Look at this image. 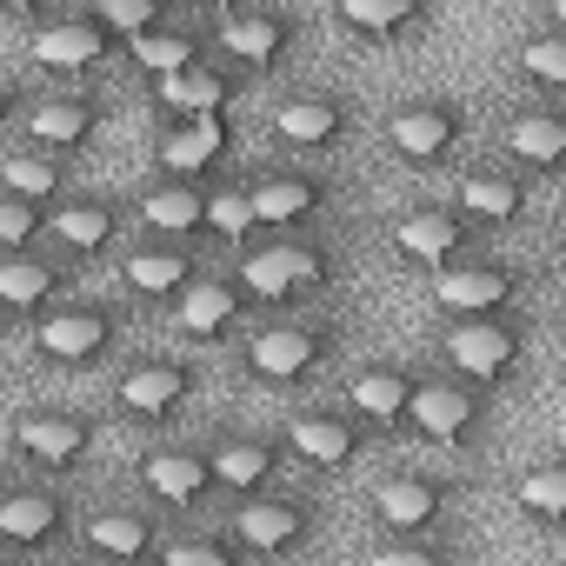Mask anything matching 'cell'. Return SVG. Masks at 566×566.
<instances>
[{
	"mask_svg": "<svg viewBox=\"0 0 566 566\" xmlns=\"http://www.w3.org/2000/svg\"><path fill=\"white\" fill-rule=\"evenodd\" d=\"M520 294H526V266L500 253H467L427 273V301L440 307V321H493V314H513Z\"/></svg>",
	"mask_w": 566,
	"mask_h": 566,
	"instance_id": "1",
	"label": "cell"
},
{
	"mask_svg": "<svg viewBox=\"0 0 566 566\" xmlns=\"http://www.w3.org/2000/svg\"><path fill=\"white\" fill-rule=\"evenodd\" d=\"M334 354H340V327L301 321V314H280V321H266V327L247 334V374H253L260 387H301V380H314Z\"/></svg>",
	"mask_w": 566,
	"mask_h": 566,
	"instance_id": "2",
	"label": "cell"
},
{
	"mask_svg": "<svg viewBox=\"0 0 566 566\" xmlns=\"http://www.w3.org/2000/svg\"><path fill=\"white\" fill-rule=\"evenodd\" d=\"M200 394V367L180 354H140L114 374V407L127 427H174Z\"/></svg>",
	"mask_w": 566,
	"mask_h": 566,
	"instance_id": "3",
	"label": "cell"
},
{
	"mask_svg": "<svg viewBox=\"0 0 566 566\" xmlns=\"http://www.w3.org/2000/svg\"><path fill=\"white\" fill-rule=\"evenodd\" d=\"M380 140H387V154H394L400 167L433 174V167H447V160L460 154V140H467V107L447 101V94L407 101V107H394V114L380 120Z\"/></svg>",
	"mask_w": 566,
	"mask_h": 566,
	"instance_id": "4",
	"label": "cell"
},
{
	"mask_svg": "<svg viewBox=\"0 0 566 566\" xmlns=\"http://www.w3.org/2000/svg\"><path fill=\"white\" fill-rule=\"evenodd\" d=\"M114 347H120V314L101 307V301H61V307H48L34 321V354L48 367H74L81 374V367L114 360Z\"/></svg>",
	"mask_w": 566,
	"mask_h": 566,
	"instance_id": "5",
	"label": "cell"
},
{
	"mask_svg": "<svg viewBox=\"0 0 566 566\" xmlns=\"http://www.w3.org/2000/svg\"><path fill=\"white\" fill-rule=\"evenodd\" d=\"M273 140L301 154V160H327L354 140V101L334 87H301V94H280L273 101Z\"/></svg>",
	"mask_w": 566,
	"mask_h": 566,
	"instance_id": "6",
	"label": "cell"
},
{
	"mask_svg": "<svg viewBox=\"0 0 566 566\" xmlns=\"http://www.w3.org/2000/svg\"><path fill=\"white\" fill-rule=\"evenodd\" d=\"M520 354H526V340H520L513 314H493V321H447V327H440V367L460 374V380H473V387H486V394L520 374Z\"/></svg>",
	"mask_w": 566,
	"mask_h": 566,
	"instance_id": "7",
	"label": "cell"
},
{
	"mask_svg": "<svg viewBox=\"0 0 566 566\" xmlns=\"http://www.w3.org/2000/svg\"><path fill=\"white\" fill-rule=\"evenodd\" d=\"M407 433H420L427 447H447V453L473 447V440L486 433V387H473V380H460V374H440V380L420 374Z\"/></svg>",
	"mask_w": 566,
	"mask_h": 566,
	"instance_id": "8",
	"label": "cell"
},
{
	"mask_svg": "<svg viewBox=\"0 0 566 566\" xmlns=\"http://www.w3.org/2000/svg\"><path fill=\"white\" fill-rule=\"evenodd\" d=\"M94 440H101V420L81 413V407H34V413L14 420V453L34 473H48V480L87 467L94 460Z\"/></svg>",
	"mask_w": 566,
	"mask_h": 566,
	"instance_id": "9",
	"label": "cell"
},
{
	"mask_svg": "<svg viewBox=\"0 0 566 566\" xmlns=\"http://www.w3.org/2000/svg\"><path fill=\"white\" fill-rule=\"evenodd\" d=\"M227 526L240 533V546L253 553V559H280V553H301L307 539H314V526H321V513H314V500H301V493H247L233 513H227Z\"/></svg>",
	"mask_w": 566,
	"mask_h": 566,
	"instance_id": "10",
	"label": "cell"
},
{
	"mask_svg": "<svg viewBox=\"0 0 566 566\" xmlns=\"http://www.w3.org/2000/svg\"><path fill=\"white\" fill-rule=\"evenodd\" d=\"M280 433H287V453H294L301 467H314V473H347V467L380 440L347 400H340V407H307V413H294Z\"/></svg>",
	"mask_w": 566,
	"mask_h": 566,
	"instance_id": "11",
	"label": "cell"
},
{
	"mask_svg": "<svg viewBox=\"0 0 566 566\" xmlns=\"http://www.w3.org/2000/svg\"><path fill=\"white\" fill-rule=\"evenodd\" d=\"M120 48H127V41L101 21V8L41 21V28L28 34V54H34V67H48V74H94V67H107Z\"/></svg>",
	"mask_w": 566,
	"mask_h": 566,
	"instance_id": "12",
	"label": "cell"
},
{
	"mask_svg": "<svg viewBox=\"0 0 566 566\" xmlns=\"http://www.w3.org/2000/svg\"><path fill=\"white\" fill-rule=\"evenodd\" d=\"M473 220L447 200V207H407L400 220H394V253H400V266H413V273H440V266H453V260H467V247H473Z\"/></svg>",
	"mask_w": 566,
	"mask_h": 566,
	"instance_id": "13",
	"label": "cell"
},
{
	"mask_svg": "<svg viewBox=\"0 0 566 566\" xmlns=\"http://www.w3.org/2000/svg\"><path fill=\"white\" fill-rule=\"evenodd\" d=\"M294 41H301V21H294L287 8H240V14H227V21L213 28V48H220L240 74H273L280 61L294 54Z\"/></svg>",
	"mask_w": 566,
	"mask_h": 566,
	"instance_id": "14",
	"label": "cell"
},
{
	"mask_svg": "<svg viewBox=\"0 0 566 566\" xmlns=\"http://www.w3.org/2000/svg\"><path fill=\"white\" fill-rule=\"evenodd\" d=\"M154 154H160V174H174V180H213L233 154V120L227 114H174L160 127Z\"/></svg>",
	"mask_w": 566,
	"mask_h": 566,
	"instance_id": "15",
	"label": "cell"
},
{
	"mask_svg": "<svg viewBox=\"0 0 566 566\" xmlns=\"http://www.w3.org/2000/svg\"><path fill=\"white\" fill-rule=\"evenodd\" d=\"M101 127H107V101L87 87H54L21 114V140H41L54 154H81Z\"/></svg>",
	"mask_w": 566,
	"mask_h": 566,
	"instance_id": "16",
	"label": "cell"
},
{
	"mask_svg": "<svg viewBox=\"0 0 566 566\" xmlns=\"http://www.w3.org/2000/svg\"><path fill=\"white\" fill-rule=\"evenodd\" d=\"M447 506H453V480L447 473H387L374 486L380 533H440Z\"/></svg>",
	"mask_w": 566,
	"mask_h": 566,
	"instance_id": "17",
	"label": "cell"
},
{
	"mask_svg": "<svg viewBox=\"0 0 566 566\" xmlns=\"http://www.w3.org/2000/svg\"><path fill=\"white\" fill-rule=\"evenodd\" d=\"M253 207L266 233H301L334 207V187L307 167H273V174H253Z\"/></svg>",
	"mask_w": 566,
	"mask_h": 566,
	"instance_id": "18",
	"label": "cell"
},
{
	"mask_svg": "<svg viewBox=\"0 0 566 566\" xmlns=\"http://www.w3.org/2000/svg\"><path fill=\"white\" fill-rule=\"evenodd\" d=\"M67 513L74 500L61 486H14L0 493V546L8 553H48L67 539Z\"/></svg>",
	"mask_w": 566,
	"mask_h": 566,
	"instance_id": "19",
	"label": "cell"
},
{
	"mask_svg": "<svg viewBox=\"0 0 566 566\" xmlns=\"http://www.w3.org/2000/svg\"><path fill=\"white\" fill-rule=\"evenodd\" d=\"M200 280V253L187 240H147V247H120V287L134 301H180Z\"/></svg>",
	"mask_w": 566,
	"mask_h": 566,
	"instance_id": "20",
	"label": "cell"
},
{
	"mask_svg": "<svg viewBox=\"0 0 566 566\" xmlns=\"http://www.w3.org/2000/svg\"><path fill=\"white\" fill-rule=\"evenodd\" d=\"M140 486H147V500H160L174 513H193L207 493H220L213 447H154L140 460Z\"/></svg>",
	"mask_w": 566,
	"mask_h": 566,
	"instance_id": "21",
	"label": "cell"
},
{
	"mask_svg": "<svg viewBox=\"0 0 566 566\" xmlns=\"http://www.w3.org/2000/svg\"><path fill=\"white\" fill-rule=\"evenodd\" d=\"M413 394H420V374L400 367V360H367L347 374V407L374 427V433H400L407 413H413Z\"/></svg>",
	"mask_w": 566,
	"mask_h": 566,
	"instance_id": "22",
	"label": "cell"
},
{
	"mask_svg": "<svg viewBox=\"0 0 566 566\" xmlns=\"http://www.w3.org/2000/svg\"><path fill=\"white\" fill-rule=\"evenodd\" d=\"M500 147L520 174L533 180H553L566 174V101H546V107H520L506 127H500Z\"/></svg>",
	"mask_w": 566,
	"mask_h": 566,
	"instance_id": "23",
	"label": "cell"
},
{
	"mask_svg": "<svg viewBox=\"0 0 566 566\" xmlns=\"http://www.w3.org/2000/svg\"><path fill=\"white\" fill-rule=\"evenodd\" d=\"M213 447V473H220V493L247 500V493H266L280 480V467H287V433H220L207 440Z\"/></svg>",
	"mask_w": 566,
	"mask_h": 566,
	"instance_id": "24",
	"label": "cell"
},
{
	"mask_svg": "<svg viewBox=\"0 0 566 566\" xmlns=\"http://www.w3.org/2000/svg\"><path fill=\"white\" fill-rule=\"evenodd\" d=\"M74 294V273L61 266V260H48V253H0V301H8V314L14 321H41L48 307H61Z\"/></svg>",
	"mask_w": 566,
	"mask_h": 566,
	"instance_id": "25",
	"label": "cell"
},
{
	"mask_svg": "<svg viewBox=\"0 0 566 566\" xmlns=\"http://www.w3.org/2000/svg\"><path fill=\"white\" fill-rule=\"evenodd\" d=\"M127 233V213L114 193H61L54 200V247H67L74 260H101L114 253Z\"/></svg>",
	"mask_w": 566,
	"mask_h": 566,
	"instance_id": "26",
	"label": "cell"
},
{
	"mask_svg": "<svg viewBox=\"0 0 566 566\" xmlns=\"http://www.w3.org/2000/svg\"><path fill=\"white\" fill-rule=\"evenodd\" d=\"M140 227L147 233H167V240L213 233V180H174V174H160L140 193Z\"/></svg>",
	"mask_w": 566,
	"mask_h": 566,
	"instance_id": "27",
	"label": "cell"
},
{
	"mask_svg": "<svg viewBox=\"0 0 566 566\" xmlns=\"http://www.w3.org/2000/svg\"><path fill=\"white\" fill-rule=\"evenodd\" d=\"M167 307H174V327H180V334L220 340V334L240 327V314H247L253 301H247V287H240V273H200L193 287H187L180 301H167Z\"/></svg>",
	"mask_w": 566,
	"mask_h": 566,
	"instance_id": "28",
	"label": "cell"
},
{
	"mask_svg": "<svg viewBox=\"0 0 566 566\" xmlns=\"http://www.w3.org/2000/svg\"><path fill=\"white\" fill-rule=\"evenodd\" d=\"M453 207L480 227V233H500V227H520L526 220V174L513 167H467L460 187H453Z\"/></svg>",
	"mask_w": 566,
	"mask_h": 566,
	"instance_id": "29",
	"label": "cell"
},
{
	"mask_svg": "<svg viewBox=\"0 0 566 566\" xmlns=\"http://www.w3.org/2000/svg\"><path fill=\"white\" fill-rule=\"evenodd\" d=\"M160 539L167 533H160V520L147 506H101L81 526V546L94 559H160Z\"/></svg>",
	"mask_w": 566,
	"mask_h": 566,
	"instance_id": "30",
	"label": "cell"
},
{
	"mask_svg": "<svg viewBox=\"0 0 566 566\" xmlns=\"http://www.w3.org/2000/svg\"><path fill=\"white\" fill-rule=\"evenodd\" d=\"M240 81H247V74H240L227 54H220V61L207 54V61H193V67L167 74L154 94H160V107H167V114H227V107H233V94H240Z\"/></svg>",
	"mask_w": 566,
	"mask_h": 566,
	"instance_id": "31",
	"label": "cell"
},
{
	"mask_svg": "<svg viewBox=\"0 0 566 566\" xmlns=\"http://www.w3.org/2000/svg\"><path fill=\"white\" fill-rule=\"evenodd\" d=\"M334 21L367 48H394L433 21V0H334Z\"/></svg>",
	"mask_w": 566,
	"mask_h": 566,
	"instance_id": "32",
	"label": "cell"
},
{
	"mask_svg": "<svg viewBox=\"0 0 566 566\" xmlns=\"http://www.w3.org/2000/svg\"><path fill=\"white\" fill-rule=\"evenodd\" d=\"M233 273H240L247 301H253V307H266V314H294V307H307V301H301V280H294V266H287V253H280V240L247 247Z\"/></svg>",
	"mask_w": 566,
	"mask_h": 566,
	"instance_id": "33",
	"label": "cell"
},
{
	"mask_svg": "<svg viewBox=\"0 0 566 566\" xmlns=\"http://www.w3.org/2000/svg\"><path fill=\"white\" fill-rule=\"evenodd\" d=\"M0 187L34 193V200H61L67 193V154H54L41 140H14L8 154H0Z\"/></svg>",
	"mask_w": 566,
	"mask_h": 566,
	"instance_id": "34",
	"label": "cell"
},
{
	"mask_svg": "<svg viewBox=\"0 0 566 566\" xmlns=\"http://www.w3.org/2000/svg\"><path fill=\"white\" fill-rule=\"evenodd\" d=\"M127 54L154 74V81H167V74H180V67H193V61H207L213 48L193 34V28H174V21H160V28H147V34H134L127 41Z\"/></svg>",
	"mask_w": 566,
	"mask_h": 566,
	"instance_id": "35",
	"label": "cell"
},
{
	"mask_svg": "<svg viewBox=\"0 0 566 566\" xmlns=\"http://www.w3.org/2000/svg\"><path fill=\"white\" fill-rule=\"evenodd\" d=\"M513 506H520L533 526H566V453L533 460V467L513 480Z\"/></svg>",
	"mask_w": 566,
	"mask_h": 566,
	"instance_id": "36",
	"label": "cell"
},
{
	"mask_svg": "<svg viewBox=\"0 0 566 566\" xmlns=\"http://www.w3.org/2000/svg\"><path fill=\"white\" fill-rule=\"evenodd\" d=\"M34 240H54V200L0 187V253H28Z\"/></svg>",
	"mask_w": 566,
	"mask_h": 566,
	"instance_id": "37",
	"label": "cell"
},
{
	"mask_svg": "<svg viewBox=\"0 0 566 566\" xmlns=\"http://www.w3.org/2000/svg\"><path fill=\"white\" fill-rule=\"evenodd\" d=\"M513 67L533 81V87H546L553 101H566V28H539V34H526L520 41V54H513Z\"/></svg>",
	"mask_w": 566,
	"mask_h": 566,
	"instance_id": "38",
	"label": "cell"
},
{
	"mask_svg": "<svg viewBox=\"0 0 566 566\" xmlns=\"http://www.w3.org/2000/svg\"><path fill=\"white\" fill-rule=\"evenodd\" d=\"M253 553L240 546V533H174L160 539V566H247Z\"/></svg>",
	"mask_w": 566,
	"mask_h": 566,
	"instance_id": "39",
	"label": "cell"
},
{
	"mask_svg": "<svg viewBox=\"0 0 566 566\" xmlns=\"http://www.w3.org/2000/svg\"><path fill=\"white\" fill-rule=\"evenodd\" d=\"M213 233L220 240H253L260 233V207H253V180H213Z\"/></svg>",
	"mask_w": 566,
	"mask_h": 566,
	"instance_id": "40",
	"label": "cell"
},
{
	"mask_svg": "<svg viewBox=\"0 0 566 566\" xmlns=\"http://www.w3.org/2000/svg\"><path fill=\"white\" fill-rule=\"evenodd\" d=\"M453 546L440 533H387L374 539V566H447Z\"/></svg>",
	"mask_w": 566,
	"mask_h": 566,
	"instance_id": "41",
	"label": "cell"
},
{
	"mask_svg": "<svg viewBox=\"0 0 566 566\" xmlns=\"http://www.w3.org/2000/svg\"><path fill=\"white\" fill-rule=\"evenodd\" d=\"M94 8H101V21H107L120 41H134V34H147V28L167 21L174 0H94Z\"/></svg>",
	"mask_w": 566,
	"mask_h": 566,
	"instance_id": "42",
	"label": "cell"
},
{
	"mask_svg": "<svg viewBox=\"0 0 566 566\" xmlns=\"http://www.w3.org/2000/svg\"><path fill=\"white\" fill-rule=\"evenodd\" d=\"M0 8H8L14 21H41L48 8H61V0H0Z\"/></svg>",
	"mask_w": 566,
	"mask_h": 566,
	"instance_id": "43",
	"label": "cell"
},
{
	"mask_svg": "<svg viewBox=\"0 0 566 566\" xmlns=\"http://www.w3.org/2000/svg\"><path fill=\"white\" fill-rule=\"evenodd\" d=\"M193 8H207L213 21H227V14H240V8H253V0H193Z\"/></svg>",
	"mask_w": 566,
	"mask_h": 566,
	"instance_id": "44",
	"label": "cell"
},
{
	"mask_svg": "<svg viewBox=\"0 0 566 566\" xmlns=\"http://www.w3.org/2000/svg\"><path fill=\"white\" fill-rule=\"evenodd\" d=\"M546 21H553V28H566V0H546Z\"/></svg>",
	"mask_w": 566,
	"mask_h": 566,
	"instance_id": "45",
	"label": "cell"
},
{
	"mask_svg": "<svg viewBox=\"0 0 566 566\" xmlns=\"http://www.w3.org/2000/svg\"><path fill=\"white\" fill-rule=\"evenodd\" d=\"M553 559H559V566H566V533H559V539H553Z\"/></svg>",
	"mask_w": 566,
	"mask_h": 566,
	"instance_id": "46",
	"label": "cell"
},
{
	"mask_svg": "<svg viewBox=\"0 0 566 566\" xmlns=\"http://www.w3.org/2000/svg\"><path fill=\"white\" fill-rule=\"evenodd\" d=\"M553 240H559V253H566V220H559V227H553Z\"/></svg>",
	"mask_w": 566,
	"mask_h": 566,
	"instance_id": "47",
	"label": "cell"
},
{
	"mask_svg": "<svg viewBox=\"0 0 566 566\" xmlns=\"http://www.w3.org/2000/svg\"><path fill=\"white\" fill-rule=\"evenodd\" d=\"M559 334H566V301H559Z\"/></svg>",
	"mask_w": 566,
	"mask_h": 566,
	"instance_id": "48",
	"label": "cell"
},
{
	"mask_svg": "<svg viewBox=\"0 0 566 566\" xmlns=\"http://www.w3.org/2000/svg\"><path fill=\"white\" fill-rule=\"evenodd\" d=\"M559 387H566V367H559Z\"/></svg>",
	"mask_w": 566,
	"mask_h": 566,
	"instance_id": "49",
	"label": "cell"
}]
</instances>
